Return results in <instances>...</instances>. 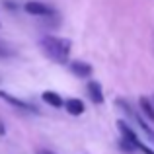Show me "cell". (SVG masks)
<instances>
[{"label": "cell", "mask_w": 154, "mask_h": 154, "mask_svg": "<svg viewBox=\"0 0 154 154\" xmlns=\"http://www.w3.org/2000/svg\"><path fill=\"white\" fill-rule=\"evenodd\" d=\"M41 49L51 60L64 64L70 59L72 41L64 37H57V35H45V37H41Z\"/></svg>", "instance_id": "6da1fadb"}, {"label": "cell", "mask_w": 154, "mask_h": 154, "mask_svg": "<svg viewBox=\"0 0 154 154\" xmlns=\"http://www.w3.org/2000/svg\"><path fill=\"white\" fill-rule=\"evenodd\" d=\"M23 10H26L29 16H39V18H47V16H53V14H55V10H53L49 4L37 2V0H29V2H26Z\"/></svg>", "instance_id": "7a4b0ae2"}, {"label": "cell", "mask_w": 154, "mask_h": 154, "mask_svg": "<svg viewBox=\"0 0 154 154\" xmlns=\"http://www.w3.org/2000/svg\"><path fill=\"white\" fill-rule=\"evenodd\" d=\"M117 127H119V133H121V139H125V140H129V143L133 144V146H137V150H139V146L143 143H140V139L137 137V133L133 131L131 127H129L125 121H117Z\"/></svg>", "instance_id": "3957f363"}, {"label": "cell", "mask_w": 154, "mask_h": 154, "mask_svg": "<svg viewBox=\"0 0 154 154\" xmlns=\"http://www.w3.org/2000/svg\"><path fill=\"white\" fill-rule=\"evenodd\" d=\"M70 72L76 76V78H90L94 68H92L90 63H84V60H74L70 63Z\"/></svg>", "instance_id": "277c9868"}, {"label": "cell", "mask_w": 154, "mask_h": 154, "mask_svg": "<svg viewBox=\"0 0 154 154\" xmlns=\"http://www.w3.org/2000/svg\"><path fill=\"white\" fill-rule=\"evenodd\" d=\"M64 109H66L68 115H74V117L82 115V113L86 111L84 102H82V100H78V98H68V100H64Z\"/></svg>", "instance_id": "5b68a950"}, {"label": "cell", "mask_w": 154, "mask_h": 154, "mask_svg": "<svg viewBox=\"0 0 154 154\" xmlns=\"http://www.w3.org/2000/svg\"><path fill=\"white\" fill-rule=\"evenodd\" d=\"M86 90H88V96H90V100L94 103H103V90H102V84L100 82H96V80H92V82H88V86H86Z\"/></svg>", "instance_id": "8992f818"}, {"label": "cell", "mask_w": 154, "mask_h": 154, "mask_svg": "<svg viewBox=\"0 0 154 154\" xmlns=\"http://www.w3.org/2000/svg\"><path fill=\"white\" fill-rule=\"evenodd\" d=\"M0 98H2V100H6L8 103H12L14 107H20V109H23V111H35V107H33V105H29L27 102H22V100L14 98L12 94H8V92H4V90H0Z\"/></svg>", "instance_id": "52a82bcc"}, {"label": "cell", "mask_w": 154, "mask_h": 154, "mask_svg": "<svg viewBox=\"0 0 154 154\" xmlns=\"http://www.w3.org/2000/svg\"><path fill=\"white\" fill-rule=\"evenodd\" d=\"M41 98H43V102H45V103L53 105V107H64V100L60 98L57 92L47 90V92H43V94H41Z\"/></svg>", "instance_id": "ba28073f"}, {"label": "cell", "mask_w": 154, "mask_h": 154, "mask_svg": "<svg viewBox=\"0 0 154 154\" xmlns=\"http://www.w3.org/2000/svg\"><path fill=\"white\" fill-rule=\"evenodd\" d=\"M139 105H140V111H143V115L146 117L148 121H152V123H154V103H152L148 98H140V100H139Z\"/></svg>", "instance_id": "9c48e42d"}, {"label": "cell", "mask_w": 154, "mask_h": 154, "mask_svg": "<svg viewBox=\"0 0 154 154\" xmlns=\"http://www.w3.org/2000/svg\"><path fill=\"white\" fill-rule=\"evenodd\" d=\"M133 119H135L137 123H139V127L143 129V133H144V135L148 137V140H150V143L154 144V129H152L150 125H148V123H146V121H144V119H143V117H140V115H137V113H135V115H133Z\"/></svg>", "instance_id": "30bf717a"}, {"label": "cell", "mask_w": 154, "mask_h": 154, "mask_svg": "<svg viewBox=\"0 0 154 154\" xmlns=\"http://www.w3.org/2000/svg\"><path fill=\"white\" fill-rule=\"evenodd\" d=\"M119 148H121L123 152H127V154H133V152L137 150V146H133V144L129 143V140H125V139L119 140Z\"/></svg>", "instance_id": "8fae6325"}, {"label": "cell", "mask_w": 154, "mask_h": 154, "mask_svg": "<svg viewBox=\"0 0 154 154\" xmlns=\"http://www.w3.org/2000/svg\"><path fill=\"white\" fill-rule=\"evenodd\" d=\"M12 55V51L8 49V47H4L2 43H0V57H10Z\"/></svg>", "instance_id": "7c38bea8"}, {"label": "cell", "mask_w": 154, "mask_h": 154, "mask_svg": "<svg viewBox=\"0 0 154 154\" xmlns=\"http://www.w3.org/2000/svg\"><path fill=\"white\" fill-rule=\"evenodd\" d=\"M139 150L143 152V154H154V150H152V148H148V146H146V144H144V143H143V144H140V146H139Z\"/></svg>", "instance_id": "4fadbf2b"}, {"label": "cell", "mask_w": 154, "mask_h": 154, "mask_svg": "<svg viewBox=\"0 0 154 154\" xmlns=\"http://www.w3.org/2000/svg\"><path fill=\"white\" fill-rule=\"evenodd\" d=\"M37 154H55V152H51V150H47V148H41Z\"/></svg>", "instance_id": "5bb4252c"}, {"label": "cell", "mask_w": 154, "mask_h": 154, "mask_svg": "<svg viewBox=\"0 0 154 154\" xmlns=\"http://www.w3.org/2000/svg\"><path fill=\"white\" fill-rule=\"evenodd\" d=\"M6 133V127H4V123H0V135H4Z\"/></svg>", "instance_id": "9a60e30c"}, {"label": "cell", "mask_w": 154, "mask_h": 154, "mask_svg": "<svg viewBox=\"0 0 154 154\" xmlns=\"http://www.w3.org/2000/svg\"><path fill=\"white\" fill-rule=\"evenodd\" d=\"M152 103H154V102H152Z\"/></svg>", "instance_id": "2e32d148"}]
</instances>
